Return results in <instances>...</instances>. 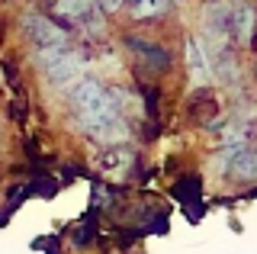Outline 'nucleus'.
<instances>
[{
    "label": "nucleus",
    "mask_w": 257,
    "mask_h": 254,
    "mask_svg": "<svg viewBox=\"0 0 257 254\" xmlns=\"http://www.w3.org/2000/svg\"><path fill=\"white\" fill-rule=\"evenodd\" d=\"M74 109H77V122L93 139H100L103 145H119V142L128 139V125L119 116L116 97L109 90H103V84L80 81L74 90Z\"/></svg>",
    "instance_id": "obj_1"
},
{
    "label": "nucleus",
    "mask_w": 257,
    "mask_h": 254,
    "mask_svg": "<svg viewBox=\"0 0 257 254\" xmlns=\"http://www.w3.org/2000/svg\"><path fill=\"white\" fill-rule=\"evenodd\" d=\"M84 55L80 52H68L64 49L61 55H55L52 61L45 65V71H48V77H52L55 84H71V81H77L80 77V71H84Z\"/></svg>",
    "instance_id": "obj_2"
},
{
    "label": "nucleus",
    "mask_w": 257,
    "mask_h": 254,
    "mask_svg": "<svg viewBox=\"0 0 257 254\" xmlns=\"http://www.w3.org/2000/svg\"><path fill=\"white\" fill-rule=\"evenodd\" d=\"M23 29L39 42V49H45V45H68V36H64V29H58L52 20L39 17V13H29V17H23Z\"/></svg>",
    "instance_id": "obj_3"
},
{
    "label": "nucleus",
    "mask_w": 257,
    "mask_h": 254,
    "mask_svg": "<svg viewBox=\"0 0 257 254\" xmlns=\"http://www.w3.org/2000/svg\"><path fill=\"white\" fill-rule=\"evenodd\" d=\"M187 65H190V81L196 84V87L212 81V71H209V58H206V52L199 49L196 39H190V42H187Z\"/></svg>",
    "instance_id": "obj_4"
},
{
    "label": "nucleus",
    "mask_w": 257,
    "mask_h": 254,
    "mask_svg": "<svg viewBox=\"0 0 257 254\" xmlns=\"http://www.w3.org/2000/svg\"><path fill=\"white\" fill-rule=\"evenodd\" d=\"M228 33H235L241 45L251 42V33H254V7L238 4L235 10H231V17H228Z\"/></svg>",
    "instance_id": "obj_5"
},
{
    "label": "nucleus",
    "mask_w": 257,
    "mask_h": 254,
    "mask_svg": "<svg viewBox=\"0 0 257 254\" xmlns=\"http://www.w3.org/2000/svg\"><path fill=\"white\" fill-rule=\"evenodd\" d=\"M231 174H235V177H244V180L257 177V152L235 148V155H231Z\"/></svg>",
    "instance_id": "obj_6"
},
{
    "label": "nucleus",
    "mask_w": 257,
    "mask_h": 254,
    "mask_svg": "<svg viewBox=\"0 0 257 254\" xmlns=\"http://www.w3.org/2000/svg\"><path fill=\"white\" fill-rule=\"evenodd\" d=\"M55 10L61 17H71V20H84L96 10V0H55Z\"/></svg>",
    "instance_id": "obj_7"
},
{
    "label": "nucleus",
    "mask_w": 257,
    "mask_h": 254,
    "mask_svg": "<svg viewBox=\"0 0 257 254\" xmlns=\"http://www.w3.org/2000/svg\"><path fill=\"white\" fill-rule=\"evenodd\" d=\"M132 17L135 20H148V17H161L167 10V0H132Z\"/></svg>",
    "instance_id": "obj_8"
},
{
    "label": "nucleus",
    "mask_w": 257,
    "mask_h": 254,
    "mask_svg": "<svg viewBox=\"0 0 257 254\" xmlns=\"http://www.w3.org/2000/svg\"><path fill=\"white\" fill-rule=\"evenodd\" d=\"M128 164H132V155H125V152H112L106 155V161L100 158V171H106V174H122Z\"/></svg>",
    "instance_id": "obj_9"
},
{
    "label": "nucleus",
    "mask_w": 257,
    "mask_h": 254,
    "mask_svg": "<svg viewBox=\"0 0 257 254\" xmlns=\"http://www.w3.org/2000/svg\"><path fill=\"white\" fill-rule=\"evenodd\" d=\"M100 4H103V10H119V7H125V4H132V0H100Z\"/></svg>",
    "instance_id": "obj_10"
}]
</instances>
